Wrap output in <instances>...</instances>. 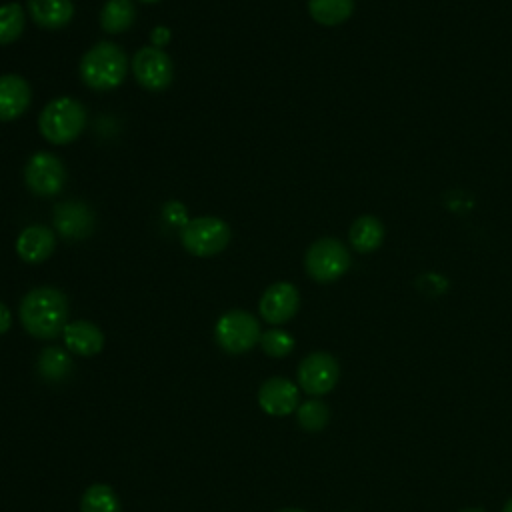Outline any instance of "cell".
<instances>
[{
    "instance_id": "1",
    "label": "cell",
    "mask_w": 512,
    "mask_h": 512,
    "mask_svg": "<svg viewBox=\"0 0 512 512\" xmlns=\"http://www.w3.org/2000/svg\"><path fill=\"white\" fill-rule=\"evenodd\" d=\"M20 322L24 330L40 340L56 338L68 324V298L54 286L32 288L20 302Z\"/></svg>"
},
{
    "instance_id": "2",
    "label": "cell",
    "mask_w": 512,
    "mask_h": 512,
    "mask_svg": "<svg viewBox=\"0 0 512 512\" xmlns=\"http://www.w3.org/2000/svg\"><path fill=\"white\" fill-rule=\"evenodd\" d=\"M128 72V56L114 42L94 44L80 60L82 82L92 90H112L120 86Z\"/></svg>"
},
{
    "instance_id": "3",
    "label": "cell",
    "mask_w": 512,
    "mask_h": 512,
    "mask_svg": "<svg viewBox=\"0 0 512 512\" xmlns=\"http://www.w3.org/2000/svg\"><path fill=\"white\" fill-rule=\"evenodd\" d=\"M86 126L84 106L68 96L50 100L38 118L40 134L52 144H68L76 140Z\"/></svg>"
},
{
    "instance_id": "4",
    "label": "cell",
    "mask_w": 512,
    "mask_h": 512,
    "mask_svg": "<svg viewBox=\"0 0 512 512\" xmlns=\"http://www.w3.org/2000/svg\"><path fill=\"white\" fill-rule=\"evenodd\" d=\"M214 336L220 348L228 354H244L260 342V324L246 310H228L224 312L216 326Z\"/></svg>"
},
{
    "instance_id": "5",
    "label": "cell",
    "mask_w": 512,
    "mask_h": 512,
    "mask_svg": "<svg viewBox=\"0 0 512 512\" xmlns=\"http://www.w3.org/2000/svg\"><path fill=\"white\" fill-rule=\"evenodd\" d=\"M230 236H232L230 226L216 216L194 218L180 232L182 246L190 254L200 258H208L222 252L228 246Z\"/></svg>"
},
{
    "instance_id": "6",
    "label": "cell",
    "mask_w": 512,
    "mask_h": 512,
    "mask_svg": "<svg viewBox=\"0 0 512 512\" xmlns=\"http://www.w3.org/2000/svg\"><path fill=\"white\" fill-rule=\"evenodd\" d=\"M350 266V254L346 246L336 238H320L306 250L304 268L316 282H334Z\"/></svg>"
},
{
    "instance_id": "7",
    "label": "cell",
    "mask_w": 512,
    "mask_h": 512,
    "mask_svg": "<svg viewBox=\"0 0 512 512\" xmlns=\"http://www.w3.org/2000/svg\"><path fill=\"white\" fill-rule=\"evenodd\" d=\"M24 182L36 196H56L66 182V168L62 160L50 152H36L24 168Z\"/></svg>"
},
{
    "instance_id": "8",
    "label": "cell",
    "mask_w": 512,
    "mask_h": 512,
    "mask_svg": "<svg viewBox=\"0 0 512 512\" xmlns=\"http://www.w3.org/2000/svg\"><path fill=\"white\" fill-rule=\"evenodd\" d=\"M132 72L136 82L152 92H160L172 82V60L162 48L144 46L132 58Z\"/></svg>"
},
{
    "instance_id": "9",
    "label": "cell",
    "mask_w": 512,
    "mask_h": 512,
    "mask_svg": "<svg viewBox=\"0 0 512 512\" xmlns=\"http://www.w3.org/2000/svg\"><path fill=\"white\" fill-rule=\"evenodd\" d=\"M338 362L328 352H312L298 366V384L310 396L330 392L338 382Z\"/></svg>"
},
{
    "instance_id": "10",
    "label": "cell",
    "mask_w": 512,
    "mask_h": 512,
    "mask_svg": "<svg viewBox=\"0 0 512 512\" xmlns=\"http://www.w3.org/2000/svg\"><path fill=\"white\" fill-rule=\"evenodd\" d=\"M300 306V294L290 282H276L268 286L260 298V316L268 324H284L288 322Z\"/></svg>"
},
{
    "instance_id": "11",
    "label": "cell",
    "mask_w": 512,
    "mask_h": 512,
    "mask_svg": "<svg viewBox=\"0 0 512 512\" xmlns=\"http://www.w3.org/2000/svg\"><path fill=\"white\" fill-rule=\"evenodd\" d=\"M300 394L294 382L282 376H272L262 382L258 390V404L270 416H288L300 404Z\"/></svg>"
},
{
    "instance_id": "12",
    "label": "cell",
    "mask_w": 512,
    "mask_h": 512,
    "mask_svg": "<svg viewBox=\"0 0 512 512\" xmlns=\"http://www.w3.org/2000/svg\"><path fill=\"white\" fill-rule=\"evenodd\" d=\"M56 232L70 240H82L94 230V212L80 200L60 202L54 208Z\"/></svg>"
},
{
    "instance_id": "13",
    "label": "cell",
    "mask_w": 512,
    "mask_h": 512,
    "mask_svg": "<svg viewBox=\"0 0 512 512\" xmlns=\"http://www.w3.org/2000/svg\"><path fill=\"white\" fill-rule=\"evenodd\" d=\"M30 84L18 74L0 76V120H16L30 106Z\"/></svg>"
},
{
    "instance_id": "14",
    "label": "cell",
    "mask_w": 512,
    "mask_h": 512,
    "mask_svg": "<svg viewBox=\"0 0 512 512\" xmlns=\"http://www.w3.org/2000/svg\"><path fill=\"white\" fill-rule=\"evenodd\" d=\"M56 244V236L48 226L34 224L20 232L16 240V252L18 256L28 264H40L44 262Z\"/></svg>"
},
{
    "instance_id": "15",
    "label": "cell",
    "mask_w": 512,
    "mask_h": 512,
    "mask_svg": "<svg viewBox=\"0 0 512 512\" xmlns=\"http://www.w3.org/2000/svg\"><path fill=\"white\" fill-rule=\"evenodd\" d=\"M62 336L66 348L78 356H96L104 348L102 330L88 320L68 322L62 330Z\"/></svg>"
},
{
    "instance_id": "16",
    "label": "cell",
    "mask_w": 512,
    "mask_h": 512,
    "mask_svg": "<svg viewBox=\"0 0 512 512\" xmlns=\"http://www.w3.org/2000/svg\"><path fill=\"white\" fill-rule=\"evenodd\" d=\"M32 20L48 30L66 26L74 16L72 0H28Z\"/></svg>"
},
{
    "instance_id": "17",
    "label": "cell",
    "mask_w": 512,
    "mask_h": 512,
    "mask_svg": "<svg viewBox=\"0 0 512 512\" xmlns=\"http://www.w3.org/2000/svg\"><path fill=\"white\" fill-rule=\"evenodd\" d=\"M384 240V226L374 216H358L350 226V244L358 252H372Z\"/></svg>"
},
{
    "instance_id": "18",
    "label": "cell",
    "mask_w": 512,
    "mask_h": 512,
    "mask_svg": "<svg viewBox=\"0 0 512 512\" xmlns=\"http://www.w3.org/2000/svg\"><path fill=\"white\" fill-rule=\"evenodd\" d=\"M136 8L132 0H108L100 12V26L108 34H120L132 26Z\"/></svg>"
},
{
    "instance_id": "19",
    "label": "cell",
    "mask_w": 512,
    "mask_h": 512,
    "mask_svg": "<svg viewBox=\"0 0 512 512\" xmlns=\"http://www.w3.org/2000/svg\"><path fill=\"white\" fill-rule=\"evenodd\" d=\"M354 0H308L310 16L322 26H336L350 18Z\"/></svg>"
},
{
    "instance_id": "20",
    "label": "cell",
    "mask_w": 512,
    "mask_h": 512,
    "mask_svg": "<svg viewBox=\"0 0 512 512\" xmlns=\"http://www.w3.org/2000/svg\"><path fill=\"white\" fill-rule=\"evenodd\" d=\"M80 512H122V506L110 486L92 484L82 494Z\"/></svg>"
},
{
    "instance_id": "21",
    "label": "cell",
    "mask_w": 512,
    "mask_h": 512,
    "mask_svg": "<svg viewBox=\"0 0 512 512\" xmlns=\"http://www.w3.org/2000/svg\"><path fill=\"white\" fill-rule=\"evenodd\" d=\"M24 32V10L18 2L0 6V44H12Z\"/></svg>"
},
{
    "instance_id": "22",
    "label": "cell",
    "mask_w": 512,
    "mask_h": 512,
    "mask_svg": "<svg viewBox=\"0 0 512 512\" xmlns=\"http://www.w3.org/2000/svg\"><path fill=\"white\" fill-rule=\"evenodd\" d=\"M296 418H298V424L308 430V432H318L322 430L328 420H330V408L322 402V400H306L302 402L298 408H296Z\"/></svg>"
},
{
    "instance_id": "23",
    "label": "cell",
    "mask_w": 512,
    "mask_h": 512,
    "mask_svg": "<svg viewBox=\"0 0 512 512\" xmlns=\"http://www.w3.org/2000/svg\"><path fill=\"white\" fill-rule=\"evenodd\" d=\"M72 364H70V356L56 346L46 348L40 358H38V370L44 378L48 380H60L70 372Z\"/></svg>"
},
{
    "instance_id": "24",
    "label": "cell",
    "mask_w": 512,
    "mask_h": 512,
    "mask_svg": "<svg viewBox=\"0 0 512 512\" xmlns=\"http://www.w3.org/2000/svg\"><path fill=\"white\" fill-rule=\"evenodd\" d=\"M260 346L262 350L272 356V358H284L292 352L294 348V338L286 332V330H280V328H272V330H266L262 336H260Z\"/></svg>"
},
{
    "instance_id": "25",
    "label": "cell",
    "mask_w": 512,
    "mask_h": 512,
    "mask_svg": "<svg viewBox=\"0 0 512 512\" xmlns=\"http://www.w3.org/2000/svg\"><path fill=\"white\" fill-rule=\"evenodd\" d=\"M164 214H166V220L174 226H186V208L180 204V202H168L164 206Z\"/></svg>"
},
{
    "instance_id": "26",
    "label": "cell",
    "mask_w": 512,
    "mask_h": 512,
    "mask_svg": "<svg viewBox=\"0 0 512 512\" xmlns=\"http://www.w3.org/2000/svg\"><path fill=\"white\" fill-rule=\"evenodd\" d=\"M150 38H152L154 46H156V48H160V46H164V44H168V42H170V30H168L166 26H156V28L152 30Z\"/></svg>"
},
{
    "instance_id": "27",
    "label": "cell",
    "mask_w": 512,
    "mask_h": 512,
    "mask_svg": "<svg viewBox=\"0 0 512 512\" xmlns=\"http://www.w3.org/2000/svg\"><path fill=\"white\" fill-rule=\"evenodd\" d=\"M10 324H12V316H10V310L0 302V334H4V332H8V328H10Z\"/></svg>"
},
{
    "instance_id": "28",
    "label": "cell",
    "mask_w": 512,
    "mask_h": 512,
    "mask_svg": "<svg viewBox=\"0 0 512 512\" xmlns=\"http://www.w3.org/2000/svg\"><path fill=\"white\" fill-rule=\"evenodd\" d=\"M278 512H304V510H300V508H282Z\"/></svg>"
},
{
    "instance_id": "29",
    "label": "cell",
    "mask_w": 512,
    "mask_h": 512,
    "mask_svg": "<svg viewBox=\"0 0 512 512\" xmlns=\"http://www.w3.org/2000/svg\"><path fill=\"white\" fill-rule=\"evenodd\" d=\"M504 512H512V498L506 502V506H504Z\"/></svg>"
},
{
    "instance_id": "30",
    "label": "cell",
    "mask_w": 512,
    "mask_h": 512,
    "mask_svg": "<svg viewBox=\"0 0 512 512\" xmlns=\"http://www.w3.org/2000/svg\"><path fill=\"white\" fill-rule=\"evenodd\" d=\"M462 512H482V510H474V508H470V510H462Z\"/></svg>"
},
{
    "instance_id": "31",
    "label": "cell",
    "mask_w": 512,
    "mask_h": 512,
    "mask_svg": "<svg viewBox=\"0 0 512 512\" xmlns=\"http://www.w3.org/2000/svg\"><path fill=\"white\" fill-rule=\"evenodd\" d=\"M140 2H158V0H140Z\"/></svg>"
}]
</instances>
